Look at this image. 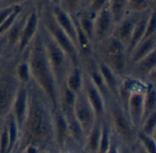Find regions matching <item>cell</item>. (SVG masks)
Listing matches in <instances>:
<instances>
[{
  "label": "cell",
  "instance_id": "obj_1",
  "mask_svg": "<svg viewBox=\"0 0 156 153\" xmlns=\"http://www.w3.org/2000/svg\"><path fill=\"white\" fill-rule=\"evenodd\" d=\"M27 113L19 129V141L16 153L27 146H35L42 151H56L53 111L40 89L31 82L27 85Z\"/></svg>",
  "mask_w": 156,
  "mask_h": 153
},
{
  "label": "cell",
  "instance_id": "obj_2",
  "mask_svg": "<svg viewBox=\"0 0 156 153\" xmlns=\"http://www.w3.org/2000/svg\"><path fill=\"white\" fill-rule=\"evenodd\" d=\"M22 55H24L28 62L31 71L32 82L45 95L51 106L52 111L54 112L58 110L59 90L47 58L39 28Z\"/></svg>",
  "mask_w": 156,
  "mask_h": 153
},
{
  "label": "cell",
  "instance_id": "obj_3",
  "mask_svg": "<svg viewBox=\"0 0 156 153\" xmlns=\"http://www.w3.org/2000/svg\"><path fill=\"white\" fill-rule=\"evenodd\" d=\"M93 55L119 76L127 75L129 56L126 46L112 35L93 44Z\"/></svg>",
  "mask_w": 156,
  "mask_h": 153
},
{
  "label": "cell",
  "instance_id": "obj_4",
  "mask_svg": "<svg viewBox=\"0 0 156 153\" xmlns=\"http://www.w3.org/2000/svg\"><path fill=\"white\" fill-rule=\"evenodd\" d=\"M18 58L17 54H8L0 62V122L10 114L19 86L15 74V65Z\"/></svg>",
  "mask_w": 156,
  "mask_h": 153
},
{
  "label": "cell",
  "instance_id": "obj_5",
  "mask_svg": "<svg viewBox=\"0 0 156 153\" xmlns=\"http://www.w3.org/2000/svg\"><path fill=\"white\" fill-rule=\"evenodd\" d=\"M39 31L41 34V39L45 47L48 63L53 72L58 90L60 91L62 85L64 84L67 74L73 64L68 54L55 42V40L47 32V30L41 25V22L39 25Z\"/></svg>",
  "mask_w": 156,
  "mask_h": 153
},
{
  "label": "cell",
  "instance_id": "obj_6",
  "mask_svg": "<svg viewBox=\"0 0 156 153\" xmlns=\"http://www.w3.org/2000/svg\"><path fill=\"white\" fill-rule=\"evenodd\" d=\"M39 13L41 25L44 27L47 32L55 40V42L68 54L74 66H81L77 47L69 39V37L61 29V28L55 21L51 11L50 4L46 2L42 8L39 10Z\"/></svg>",
  "mask_w": 156,
  "mask_h": 153
},
{
  "label": "cell",
  "instance_id": "obj_7",
  "mask_svg": "<svg viewBox=\"0 0 156 153\" xmlns=\"http://www.w3.org/2000/svg\"><path fill=\"white\" fill-rule=\"evenodd\" d=\"M106 114L110 119L112 132L118 138L120 142L129 147H133L137 141V130L133 126L121 103L113 99L107 106Z\"/></svg>",
  "mask_w": 156,
  "mask_h": 153
},
{
  "label": "cell",
  "instance_id": "obj_8",
  "mask_svg": "<svg viewBox=\"0 0 156 153\" xmlns=\"http://www.w3.org/2000/svg\"><path fill=\"white\" fill-rule=\"evenodd\" d=\"M73 115L86 136L97 121V118L82 89L76 94Z\"/></svg>",
  "mask_w": 156,
  "mask_h": 153
},
{
  "label": "cell",
  "instance_id": "obj_9",
  "mask_svg": "<svg viewBox=\"0 0 156 153\" xmlns=\"http://www.w3.org/2000/svg\"><path fill=\"white\" fill-rule=\"evenodd\" d=\"M40 24V13L38 9L36 7L35 3H33L32 6L30 7L27 16L26 17L25 24L23 26L20 38L16 47V54L21 56L24 51L27 50L36 34L39 28Z\"/></svg>",
  "mask_w": 156,
  "mask_h": 153
},
{
  "label": "cell",
  "instance_id": "obj_10",
  "mask_svg": "<svg viewBox=\"0 0 156 153\" xmlns=\"http://www.w3.org/2000/svg\"><path fill=\"white\" fill-rule=\"evenodd\" d=\"M146 84L132 91L124 104L125 109L133 126L138 131L143 120L144 114V92Z\"/></svg>",
  "mask_w": 156,
  "mask_h": 153
},
{
  "label": "cell",
  "instance_id": "obj_11",
  "mask_svg": "<svg viewBox=\"0 0 156 153\" xmlns=\"http://www.w3.org/2000/svg\"><path fill=\"white\" fill-rule=\"evenodd\" d=\"M82 90L95 113L97 120H101L105 117L107 112V106L105 100L102 97L101 94L99 92V90L91 83L89 76L84 72H83Z\"/></svg>",
  "mask_w": 156,
  "mask_h": 153
},
{
  "label": "cell",
  "instance_id": "obj_12",
  "mask_svg": "<svg viewBox=\"0 0 156 153\" xmlns=\"http://www.w3.org/2000/svg\"><path fill=\"white\" fill-rule=\"evenodd\" d=\"M115 26L109 6L100 11L93 18V44L112 35Z\"/></svg>",
  "mask_w": 156,
  "mask_h": 153
},
{
  "label": "cell",
  "instance_id": "obj_13",
  "mask_svg": "<svg viewBox=\"0 0 156 153\" xmlns=\"http://www.w3.org/2000/svg\"><path fill=\"white\" fill-rule=\"evenodd\" d=\"M142 14L143 13H126L120 21L115 23L112 35L126 46Z\"/></svg>",
  "mask_w": 156,
  "mask_h": 153
},
{
  "label": "cell",
  "instance_id": "obj_14",
  "mask_svg": "<svg viewBox=\"0 0 156 153\" xmlns=\"http://www.w3.org/2000/svg\"><path fill=\"white\" fill-rule=\"evenodd\" d=\"M156 70V50L151 52L142 60L131 64L127 75L145 83L151 73Z\"/></svg>",
  "mask_w": 156,
  "mask_h": 153
},
{
  "label": "cell",
  "instance_id": "obj_15",
  "mask_svg": "<svg viewBox=\"0 0 156 153\" xmlns=\"http://www.w3.org/2000/svg\"><path fill=\"white\" fill-rule=\"evenodd\" d=\"M27 103H28L27 86L19 84V86L17 88V91L16 93V95L14 97L11 109H10V115L15 119L19 129L23 124V121L27 113Z\"/></svg>",
  "mask_w": 156,
  "mask_h": 153
},
{
  "label": "cell",
  "instance_id": "obj_16",
  "mask_svg": "<svg viewBox=\"0 0 156 153\" xmlns=\"http://www.w3.org/2000/svg\"><path fill=\"white\" fill-rule=\"evenodd\" d=\"M53 120L56 150L57 151L65 152L69 142L68 122L66 117L59 109H58L53 112Z\"/></svg>",
  "mask_w": 156,
  "mask_h": 153
},
{
  "label": "cell",
  "instance_id": "obj_17",
  "mask_svg": "<svg viewBox=\"0 0 156 153\" xmlns=\"http://www.w3.org/2000/svg\"><path fill=\"white\" fill-rule=\"evenodd\" d=\"M50 6L55 21L61 28V29L69 37V39L76 46V26L74 21V16L69 15L68 13L63 11L58 6Z\"/></svg>",
  "mask_w": 156,
  "mask_h": 153
},
{
  "label": "cell",
  "instance_id": "obj_18",
  "mask_svg": "<svg viewBox=\"0 0 156 153\" xmlns=\"http://www.w3.org/2000/svg\"><path fill=\"white\" fill-rule=\"evenodd\" d=\"M97 60V59H96ZM99 71L101 73V75L110 91L112 97L119 101V90H120V84H121V77L118 74H116L112 70H111L107 65H105L103 62L97 60Z\"/></svg>",
  "mask_w": 156,
  "mask_h": 153
},
{
  "label": "cell",
  "instance_id": "obj_19",
  "mask_svg": "<svg viewBox=\"0 0 156 153\" xmlns=\"http://www.w3.org/2000/svg\"><path fill=\"white\" fill-rule=\"evenodd\" d=\"M156 50V35L142 39L129 54V66Z\"/></svg>",
  "mask_w": 156,
  "mask_h": 153
},
{
  "label": "cell",
  "instance_id": "obj_20",
  "mask_svg": "<svg viewBox=\"0 0 156 153\" xmlns=\"http://www.w3.org/2000/svg\"><path fill=\"white\" fill-rule=\"evenodd\" d=\"M154 10H155V9H154ZM153 10L143 13L142 16L140 17V18L138 19V21H137L134 28H133V31L132 33V36H131V38H130L127 45H126V50H127L128 56L131 53V51L135 48V46L143 39L144 35V31H145L146 23H147L148 17L150 16V13Z\"/></svg>",
  "mask_w": 156,
  "mask_h": 153
},
{
  "label": "cell",
  "instance_id": "obj_21",
  "mask_svg": "<svg viewBox=\"0 0 156 153\" xmlns=\"http://www.w3.org/2000/svg\"><path fill=\"white\" fill-rule=\"evenodd\" d=\"M101 120H97L90 132L86 135L82 147L83 153H97L101 138Z\"/></svg>",
  "mask_w": 156,
  "mask_h": 153
},
{
  "label": "cell",
  "instance_id": "obj_22",
  "mask_svg": "<svg viewBox=\"0 0 156 153\" xmlns=\"http://www.w3.org/2000/svg\"><path fill=\"white\" fill-rule=\"evenodd\" d=\"M83 70L81 66H72L67 74L64 85L74 94H78L82 89Z\"/></svg>",
  "mask_w": 156,
  "mask_h": 153
},
{
  "label": "cell",
  "instance_id": "obj_23",
  "mask_svg": "<svg viewBox=\"0 0 156 153\" xmlns=\"http://www.w3.org/2000/svg\"><path fill=\"white\" fill-rule=\"evenodd\" d=\"M15 74L20 84L27 86L32 82L31 71L28 62H27L24 55L19 56L18 60L16 61V63L15 65Z\"/></svg>",
  "mask_w": 156,
  "mask_h": 153
},
{
  "label": "cell",
  "instance_id": "obj_24",
  "mask_svg": "<svg viewBox=\"0 0 156 153\" xmlns=\"http://www.w3.org/2000/svg\"><path fill=\"white\" fill-rule=\"evenodd\" d=\"M154 112H156L155 85L152 84H146L144 92L143 120Z\"/></svg>",
  "mask_w": 156,
  "mask_h": 153
},
{
  "label": "cell",
  "instance_id": "obj_25",
  "mask_svg": "<svg viewBox=\"0 0 156 153\" xmlns=\"http://www.w3.org/2000/svg\"><path fill=\"white\" fill-rule=\"evenodd\" d=\"M155 7L156 0H127L126 13H144Z\"/></svg>",
  "mask_w": 156,
  "mask_h": 153
},
{
  "label": "cell",
  "instance_id": "obj_26",
  "mask_svg": "<svg viewBox=\"0 0 156 153\" xmlns=\"http://www.w3.org/2000/svg\"><path fill=\"white\" fill-rule=\"evenodd\" d=\"M127 0H109V8L115 23L120 21L126 14Z\"/></svg>",
  "mask_w": 156,
  "mask_h": 153
},
{
  "label": "cell",
  "instance_id": "obj_27",
  "mask_svg": "<svg viewBox=\"0 0 156 153\" xmlns=\"http://www.w3.org/2000/svg\"><path fill=\"white\" fill-rule=\"evenodd\" d=\"M138 144L147 153H156L155 137H152L138 130L136 135Z\"/></svg>",
  "mask_w": 156,
  "mask_h": 153
},
{
  "label": "cell",
  "instance_id": "obj_28",
  "mask_svg": "<svg viewBox=\"0 0 156 153\" xmlns=\"http://www.w3.org/2000/svg\"><path fill=\"white\" fill-rule=\"evenodd\" d=\"M155 129H156V112L152 113L148 117H146L141 123L139 130L143 133L155 137Z\"/></svg>",
  "mask_w": 156,
  "mask_h": 153
},
{
  "label": "cell",
  "instance_id": "obj_29",
  "mask_svg": "<svg viewBox=\"0 0 156 153\" xmlns=\"http://www.w3.org/2000/svg\"><path fill=\"white\" fill-rule=\"evenodd\" d=\"M107 6H109V0H91L89 5L82 10L89 14L92 18H94V17L100 11H101Z\"/></svg>",
  "mask_w": 156,
  "mask_h": 153
},
{
  "label": "cell",
  "instance_id": "obj_30",
  "mask_svg": "<svg viewBox=\"0 0 156 153\" xmlns=\"http://www.w3.org/2000/svg\"><path fill=\"white\" fill-rule=\"evenodd\" d=\"M80 2L81 0H59L57 6L69 15L75 16L80 10Z\"/></svg>",
  "mask_w": 156,
  "mask_h": 153
},
{
  "label": "cell",
  "instance_id": "obj_31",
  "mask_svg": "<svg viewBox=\"0 0 156 153\" xmlns=\"http://www.w3.org/2000/svg\"><path fill=\"white\" fill-rule=\"evenodd\" d=\"M120 144H121L120 140L115 136V134L112 132L111 144H110V147L106 153H120Z\"/></svg>",
  "mask_w": 156,
  "mask_h": 153
},
{
  "label": "cell",
  "instance_id": "obj_32",
  "mask_svg": "<svg viewBox=\"0 0 156 153\" xmlns=\"http://www.w3.org/2000/svg\"><path fill=\"white\" fill-rule=\"evenodd\" d=\"M30 0H0V8L8 6H22Z\"/></svg>",
  "mask_w": 156,
  "mask_h": 153
},
{
  "label": "cell",
  "instance_id": "obj_33",
  "mask_svg": "<svg viewBox=\"0 0 156 153\" xmlns=\"http://www.w3.org/2000/svg\"><path fill=\"white\" fill-rule=\"evenodd\" d=\"M8 54H16V53H11L8 51L4 36H0V62Z\"/></svg>",
  "mask_w": 156,
  "mask_h": 153
},
{
  "label": "cell",
  "instance_id": "obj_34",
  "mask_svg": "<svg viewBox=\"0 0 156 153\" xmlns=\"http://www.w3.org/2000/svg\"><path fill=\"white\" fill-rule=\"evenodd\" d=\"M16 6H8V7H2L0 8V25L10 16Z\"/></svg>",
  "mask_w": 156,
  "mask_h": 153
},
{
  "label": "cell",
  "instance_id": "obj_35",
  "mask_svg": "<svg viewBox=\"0 0 156 153\" xmlns=\"http://www.w3.org/2000/svg\"><path fill=\"white\" fill-rule=\"evenodd\" d=\"M17 153H45L42 151L41 150H39L38 148L35 147V146H27L24 149H22L21 151H19Z\"/></svg>",
  "mask_w": 156,
  "mask_h": 153
},
{
  "label": "cell",
  "instance_id": "obj_36",
  "mask_svg": "<svg viewBox=\"0 0 156 153\" xmlns=\"http://www.w3.org/2000/svg\"><path fill=\"white\" fill-rule=\"evenodd\" d=\"M120 153H134L133 147H129L125 144H120Z\"/></svg>",
  "mask_w": 156,
  "mask_h": 153
},
{
  "label": "cell",
  "instance_id": "obj_37",
  "mask_svg": "<svg viewBox=\"0 0 156 153\" xmlns=\"http://www.w3.org/2000/svg\"><path fill=\"white\" fill-rule=\"evenodd\" d=\"M133 152L134 153H147L139 144L138 142L136 141V143L133 146Z\"/></svg>",
  "mask_w": 156,
  "mask_h": 153
},
{
  "label": "cell",
  "instance_id": "obj_38",
  "mask_svg": "<svg viewBox=\"0 0 156 153\" xmlns=\"http://www.w3.org/2000/svg\"><path fill=\"white\" fill-rule=\"evenodd\" d=\"M91 0H81V2H80V10H82V9H84L88 5H89V3L90 2Z\"/></svg>",
  "mask_w": 156,
  "mask_h": 153
},
{
  "label": "cell",
  "instance_id": "obj_39",
  "mask_svg": "<svg viewBox=\"0 0 156 153\" xmlns=\"http://www.w3.org/2000/svg\"><path fill=\"white\" fill-rule=\"evenodd\" d=\"M47 2L49 3V4L52 5V6H57V5L58 4L59 0H47Z\"/></svg>",
  "mask_w": 156,
  "mask_h": 153
},
{
  "label": "cell",
  "instance_id": "obj_40",
  "mask_svg": "<svg viewBox=\"0 0 156 153\" xmlns=\"http://www.w3.org/2000/svg\"><path fill=\"white\" fill-rule=\"evenodd\" d=\"M58 151H46L45 153H57Z\"/></svg>",
  "mask_w": 156,
  "mask_h": 153
},
{
  "label": "cell",
  "instance_id": "obj_41",
  "mask_svg": "<svg viewBox=\"0 0 156 153\" xmlns=\"http://www.w3.org/2000/svg\"><path fill=\"white\" fill-rule=\"evenodd\" d=\"M82 153H83V152H82Z\"/></svg>",
  "mask_w": 156,
  "mask_h": 153
}]
</instances>
